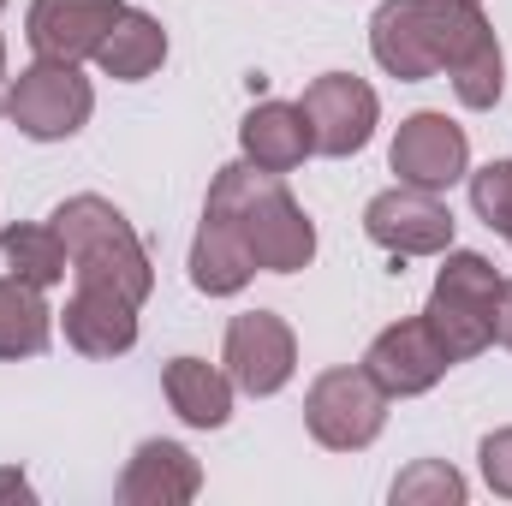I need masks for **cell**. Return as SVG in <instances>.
I'll list each match as a JSON object with an SVG mask.
<instances>
[{
  "label": "cell",
  "mask_w": 512,
  "mask_h": 506,
  "mask_svg": "<svg viewBox=\"0 0 512 506\" xmlns=\"http://www.w3.org/2000/svg\"><path fill=\"white\" fill-rule=\"evenodd\" d=\"M203 215H221L245 233V245L256 256V274H298L316 262V221L304 215V203L286 191L280 173H262L245 155L227 161L209 179Z\"/></svg>",
  "instance_id": "1"
},
{
  "label": "cell",
  "mask_w": 512,
  "mask_h": 506,
  "mask_svg": "<svg viewBox=\"0 0 512 506\" xmlns=\"http://www.w3.org/2000/svg\"><path fill=\"white\" fill-rule=\"evenodd\" d=\"M48 221H54V233L66 239L72 280L108 286V292H120V298H131V304H143V298L155 292V262H149V251H143L137 227H131L108 197L78 191V197H66Z\"/></svg>",
  "instance_id": "2"
},
{
  "label": "cell",
  "mask_w": 512,
  "mask_h": 506,
  "mask_svg": "<svg viewBox=\"0 0 512 506\" xmlns=\"http://www.w3.org/2000/svg\"><path fill=\"white\" fill-rule=\"evenodd\" d=\"M495 298H501V274L483 251H441L423 322L435 328L441 352L453 364H471L495 346Z\"/></svg>",
  "instance_id": "3"
},
{
  "label": "cell",
  "mask_w": 512,
  "mask_h": 506,
  "mask_svg": "<svg viewBox=\"0 0 512 506\" xmlns=\"http://www.w3.org/2000/svg\"><path fill=\"white\" fill-rule=\"evenodd\" d=\"M304 429L328 453H364L387 429V393L376 387V376L364 364L322 370L304 393Z\"/></svg>",
  "instance_id": "4"
},
{
  "label": "cell",
  "mask_w": 512,
  "mask_h": 506,
  "mask_svg": "<svg viewBox=\"0 0 512 506\" xmlns=\"http://www.w3.org/2000/svg\"><path fill=\"white\" fill-rule=\"evenodd\" d=\"M96 90L72 60H36L6 84V120L30 143H66L90 126Z\"/></svg>",
  "instance_id": "5"
},
{
  "label": "cell",
  "mask_w": 512,
  "mask_h": 506,
  "mask_svg": "<svg viewBox=\"0 0 512 506\" xmlns=\"http://www.w3.org/2000/svg\"><path fill=\"white\" fill-rule=\"evenodd\" d=\"M298 108H304V126H310V149L328 155V161L358 155V149L376 137V126H382L376 90H370L364 78H352V72H322V78H310L304 96H298Z\"/></svg>",
  "instance_id": "6"
},
{
  "label": "cell",
  "mask_w": 512,
  "mask_h": 506,
  "mask_svg": "<svg viewBox=\"0 0 512 506\" xmlns=\"http://www.w3.org/2000/svg\"><path fill=\"white\" fill-rule=\"evenodd\" d=\"M221 364L239 393L251 399H274L286 381L298 376V334L286 316L274 310H245L227 322V340H221Z\"/></svg>",
  "instance_id": "7"
},
{
  "label": "cell",
  "mask_w": 512,
  "mask_h": 506,
  "mask_svg": "<svg viewBox=\"0 0 512 506\" xmlns=\"http://www.w3.org/2000/svg\"><path fill=\"white\" fill-rule=\"evenodd\" d=\"M364 233L393 262H405V256H441V251H453V209L441 203V191L393 185V191H376L364 203Z\"/></svg>",
  "instance_id": "8"
},
{
  "label": "cell",
  "mask_w": 512,
  "mask_h": 506,
  "mask_svg": "<svg viewBox=\"0 0 512 506\" xmlns=\"http://www.w3.org/2000/svg\"><path fill=\"white\" fill-rule=\"evenodd\" d=\"M387 161H393L399 185H417V191H453V185L471 173V137H465V126H453L447 114L423 108V114L399 120Z\"/></svg>",
  "instance_id": "9"
},
{
  "label": "cell",
  "mask_w": 512,
  "mask_h": 506,
  "mask_svg": "<svg viewBox=\"0 0 512 506\" xmlns=\"http://www.w3.org/2000/svg\"><path fill=\"white\" fill-rule=\"evenodd\" d=\"M126 0H30L24 12V36L36 48V60H96V48L108 42V30L120 24Z\"/></svg>",
  "instance_id": "10"
},
{
  "label": "cell",
  "mask_w": 512,
  "mask_h": 506,
  "mask_svg": "<svg viewBox=\"0 0 512 506\" xmlns=\"http://www.w3.org/2000/svg\"><path fill=\"white\" fill-rule=\"evenodd\" d=\"M364 370L376 376V387L387 399H417V393H429L453 370V358L441 352V340H435V328L423 316H405V322H393V328H382L370 340Z\"/></svg>",
  "instance_id": "11"
},
{
  "label": "cell",
  "mask_w": 512,
  "mask_h": 506,
  "mask_svg": "<svg viewBox=\"0 0 512 506\" xmlns=\"http://www.w3.org/2000/svg\"><path fill=\"white\" fill-rule=\"evenodd\" d=\"M137 310H143V304H131L120 292H108V286L72 280V298H66V310H60L66 346H72L78 358H126L131 346H137Z\"/></svg>",
  "instance_id": "12"
},
{
  "label": "cell",
  "mask_w": 512,
  "mask_h": 506,
  "mask_svg": "<svg viewBox=\"0 0 512 506\" xmlns=\"http://www.w3.org/2000/svg\"><path fill=\"white\" fill-rule=\"evenodd\" d=\"M203 495V465L179 441H137V453L120 471V501L126 506H185Z\"/></svg>",
  "instance_id": "13"
},
{
  "label": "cell",
  "mask_w": 512,
  "mask_h": 506,
  "mask_svg": "<svg viewBox=\"0 0 512 506\" xmlns=\"http://www.w3.org/2000/svg\"><path fill=\"white\" fill-rule=\"evenodd\" d=\"M239 155L262 167V173H292L304 167L316 149H310V126H304V108L298 102H256L251 114L239 120Z\"/></svg>",
  "instance_id": "14"
},
{
  "label": "cell",
  "mask_w": 512,
  "mask_h": 506,
  "mask_svg": "<svg viewBox=\"0 0 512 506\" xmlns=\"http://www.w3.org/2000/svg\"><path fill=\"white\" fill-rule=\"evenodd\" d=\"M161 393L173 405L179 423L191 429H227L233 423V376L227 364H203V358H167L161 364Z\"/></svg>",
  "instance_id": "15"
},
{
  "label": "cell",
  "mask_w": 512,
  "mask_h": 506,
  "mask_svg": "<svg viewBox=\"0 0 512 506\" xmlns=\"http://www.w3.org/2000/svg\"><path fill=\"white\" fill-rule=\"evenodd\" d=\"M370 54H376V66H382L387 78H399V84H423V78L441 72L417 0H382L376 6V18H370Z\"/></svg>",
  "instance_id": "16"
},
{
  "label": "cell",
  "mask_w": 512,
  "mask_h": 506,
  "mask_svg": "<svg viewBox=\"0 0 512 506\" xmlns=\"http://www.w3.org/2000/svg\"><path fill=\"white\" fill-rule=\"evenodd\" d=\"M256 280V256L245 245V233L221 215H203L197 239H191V286L203 298H239Z\"/></svg>",
  "instance_id": "17"
},
{
  "label": "cell",
  "mask_w": 512,
  "mask_h": 506,
  "mask_svg": "<svg viewBox=\"0 0 512 506\" xmlns=\"http://www.w3.org/2000/svg\"><path fill=\"white\" fill-rule=\"evenodd\" d=\"M161 60H167V30H161V18L143 12V6H126L120 24L108 30V42L96 48V66H102V78H114V84H143V78H155Z\"/></svg>",
  "instance_id": "18"
},
{
  "label": "cell",
  "mask_w": 512,
  "mask_h": 506,
  "mask_svg": "<svg viewBox=\"0 0 512 506\" xmlns=\"http://www.w3.org/2000/svg\"><path fill=\"white\" fill-rule=\"evenodd\" d=\"M54 340V310L36 286H24L18 274H0V364L18 358H42Z\"/></svg>",
  "instance_id": "19"
},
{
  "label": "cell",
  "mask_w": 512,
  "mask_h": 506,
  "mask_svg": "<svg viewBox=\"0 0 512 506\" xmlns=\"http://www.w3.org/2000/svg\"><path fill=\"white\" fill-rule=\"evenodd\" d=\"M0 256H6V274H18L36 292L60 286L72 274V256H66V239L54 233V221H12V227H0Z\"/></svg>",
  "instance_id": "20"
},
{
  "label": "cell",
  "mask_w": 512,
  "mask_h": 506,
  "mask_svg": "<svg viewBox=\"0 0 512 506\" xmlns=\"http://www.w3.org/2000/svg\"><path fill=\"white\" fill-rule=\"evenodd\" d=\"M423 12V30H429V48H435V66L453 72L471 48H483L495 36V24L483 18L477 0H417Z\"/></svg>",
  "instance_id": "21"
},
{
  "label": "cell",
  "mask_w": 512,
  "mask_h": 506,
  "mask_svg": "<svg viewBox=\"0 0 512 506\" xmlns=\"http://www.w3.org/2000/svg\"><path fill=\"white\" fill-rule=\"evenodd\" d=\"M447 78H453V96H459L471 114H489V108L507 96V54H501V36H489L483 48H471Z\"/></svg>",
  "instance_id": "22"
},
{
  "label": "cell",
  "mask_w": 512,
  "mask_h": 506,
  "mask_svg": "<svg viewBox=\"0 0 512 506\" xmlns=\"http://www.w3.org/2000/svg\"><path fill=\"white\" fill-rule=\"evenodd\" d=\"M465 495H471V483H465L447 459H417V465H405V471L393 477V489H387L393 506H465Z\"/></svg>",
  "instance_id": "23"
},
{
  "label": "cell",
  "mask_w": 512,
  "mask_h": 506,
  "mask_svg": "<svg viewBox=\"0 0 512 506\" xmlns=\"http://www.w3.org/2000/svg\"><path fill=\"white\" fill-rule=\"evenodd\" d=\"M471 209H477L483 227H495V233L507 239V227H512V161H489V167L471 173Z\"/></svg>",
  "instance_id": "24"
},
{
  "label": "cell",
  "mask_w": 512,
  "mask_h": 506,
  "mask_svg": "<svg viewBox=\"0 0 512 506\" xmlns=\"http://www.w3.org/2000/svg\"><path fill=\"white\" fill-rule=\"evenodd\" d=\"M477 465H483L489 495L512 501V423H507V429H489V435L477 441Z\"/></svg>",
  "instance_id": "25"
},
{
  "label": "cell",
  "mask_w": 512,
  "mask_h": 506,
  "mask_svg": "<svg viewBox=\"0 0 512 506\" xmlns=\"http://www.w3.org/2000/svg\"><path fill=\"white\" fill-rule=\"evenodd\" d=\"M0 506H36V489L18 465H0Z\"/></svg>",
  "instance_id": "26"
},
{
  "label": "cell",
  "mask_w": 512,
  "mask_h": 506,
  "mask_svg": "<svg viewBox=\"0 0 512 506\" xmlns=\"http://www.w3.org/2000/svg\"><path fill=\"white\" fill-rule=\"evenodd\" d=\"M495 346L512 352V280H501V298H495Z\"/></svg>",
  "instance_id": "27"
},
{
  "label": "cell",
  "mask_w": 512,
  "mask_h": 506,
  "mask_svg": "<svg viewBox=\"0 0 512 506\" xmlns=\"http://www.w3.org/2000/svg\"><path fill=\"white\" fill-rule=\"evenodd\" d=\"M0 78H6V42H0Z\"/></svg>",
  "instance_id": "28"
},
{
  "label": "cell",
  "mask_w": 512,
  "mask_h": 506,
  "mask_svg": "<svg viewBox=\"0 0 512 506\" xmlns=\"http://www.w3.org/2000/svg\"><path fill=\"white\" fill-rule=\"evenodd\" d=\"M0 114H6V84H0Z\"/></svg>",
  "instance_id": "29"
},
{
  "label": "cell",
  "mask_w": 512,
  "mask_h": 506,
  "mask_svg": "<svg viewBox=\"0 0 512 506\" xmlns=\"http://www.w3.org/2000/svg\"><path fill=\"white\" fill-rule=\"evenodd\" d=\"M507 245H512V227H507Z\"/></svg>",
  "instance_id": "30"
},
{
  "label": "cell",
  "mask_w": 512,
  "mask_h": 506,
  "mask_svg": "<svg viewBox=\"0 0 512 506\" xmlns=\"http://www.w3.org/2000/svg\"><path fill=\"white\" fill-rule=\"evenodd\" d=\"M0 12H6V0H0Z\"/></svg>",
  "instance_id": "31"
},
{
  "label": "cell",
  "mask_w": 512,
  "mask_h": 506,
  "mask_svg": "<svg viewBox=\"0 0 512 506\" xmlns=\"http://www.w3.org/2000/svg\"><path fill=\"white\" fill-rule=\"evenodd\" d=\"M477 6H483V0H477Z\"/></svg>",
  "instance_id": "32"
}]
</instances>
